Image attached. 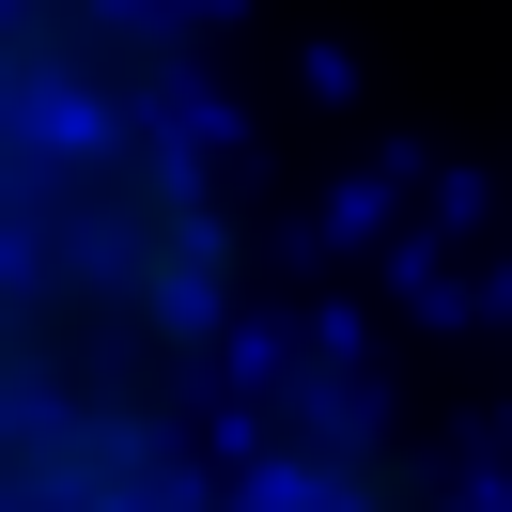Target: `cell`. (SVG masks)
I'll return each instance as SVG.
<instances>
[{
  "mask_svg": "<svg viewBox=\"0 0 512 512\" xmlns=\"http://www.w3.org/2000/svg\"><path fill=\"white\" fill-rule=\"evenodd\" d=\"M264 202L171 0H0V512H233Z\"/></svg>",
  "mask_w": 512,
  "mask_h": 512,
  "instance_id": "1",
  "label": "cell"
}]
</instances>
